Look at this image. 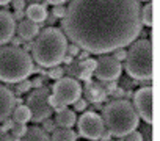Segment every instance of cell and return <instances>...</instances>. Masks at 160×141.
Returning <instances> with one entry per match:
<instances>
[{
	"mask_svg": "<svg viewBox=\"0 0 160 141\" xmlns=\"http://www.w3.org/2000/svg\"><path fill=\"white\" fill-rule=\"evenodd\" d=\"M11 44H13L14 47H21V46L24 44V41H22L21 38H14V36H13V38H11Z\"/></svg>",
	"mask_w": 160,
	"mask_h": 141,
	"instance_id": "cell-39",
	"label": "cell"
},
{
	"mask_svg": "<svg viewBox=\"0 0 160 141\" xmlns=\"http://www.w3.org/2000/svg\"><path fill=\"white\" fill-rule=\"evenodd\" d=\"M152 96H154V90L151 85L141 86L138 91L133 93V108L138 114V118H141L146 124H152L154 114H152Z\"/></svg>",
	"mask_w": 160,
	"mask_h": 141,
	"instance_id": "cell-10",
	"label": "cell"
},
{
	"mask_svg": "<svg viewBox=\"0 0 160 141\" xmlns=\"http://www.w3.org/2000/svg\"><path fill=\"white\" fill-rule=\"evenodd\" d=\"M11 119L14 122H21V124H27L28 121H32V113L28 110L27 105L24 104H19L13 108V113H11Z\"/></svg>",
	"mask_w": 160,
	"mask_h": 141,
	"instance_id": "cell-18",
	"label": "cell"
},
{
	"mask_svg": "<svg viewBox=\"0 0 160 141\" xmlns=\"http://www.w3.org/2000/svg\"><path fill=\"white\" fill-rule=\"evenodd\" d=\"M115 60H118L119 63L121 61H124L126 60V56H127V50H126V47H119V49H115L113 50V55H112Z\"/></svg>",
	"mask_w": 160,
	"mask_h": 141,
	"instance_id": "cell-27",
	"label": "cell"
},
{
	"mask_svg": "<svg viewBox=\"0 0 160 141\" xmlns=\"http://www.w3.org/2000/svg\"><path fill=\"white\" fill-rule=\"evenodd\" d=\"M78 67H80V69H83V70H90V72H94V67H96V60H93V58L82 60V61H78Z\"/></svg>",
	"mask_w": 160,
	"mask_h": 141,
	"instance_id": "cell-23",
	"label": "cell"
},
{
	"mask_svg": "<svg viewBox=\"0 0 160 141\" xmlns=\"http://www.w3.org/2000/svg\"><path fill=\"white\" fill-rule=\"evenodd\" d=\"M32 86H35V88L44 86V79H42V77H35V79L32 80Z\"/></svg>",
	"mask_w": 160,
	"mask_h": 141,
	"instance_id": "cell-35",
	"label": "cell"
},
{
	"mask_svg": "<svg viewBox=\"0 0 160 141\" xmlns=\"http://www.w3.org/2000/svg\"><path fill=\"white\" fill-rule=\"evenodd\" d=\"M14 11H22L25 8V0H11Z\"/></svg>",
	"mask_w": 160,
	"mask_h": 141,
	"instance_id": "cell-34",
	"label": "cell"
},
{
	"mask_svg": "<svg viewBox=\"0 0 160 141\" xmlns=\"http://www.w3.org/2000/svg\"><path fill=\"white\" fill-rule=\"evenodd\" d=\"M52 14H53L57 19H63L64 14H66V7H64V5H53Z\"/></svg>",
	"mask_w": 160,
	"mask_h": 141,
	"instance_id": "cell-28",
	"label": "cell"
},
{
	"mask_svg": "<svg viewBox=\"0 0 160 141\" xmlns=\"http://www.w3.org/2000/svg\"><path fill=\"white\" fill-rule=\"evenodd\" d=\"M14 107H16V96L8 86L0 83V122L11 116Z\"/></svg>",
	"mask_w": 160,
	"mask_h": 141,
	"instance_id": "cell-12",
	"label": "cell"
},
{
	"mask_svg": "<svg viewBox=\"0 0 160 141\" xmlns=\"http://www.w3.org/2000/svg\"><path fill=\"white\" fill-rule=\"evenodd\" d=\"M124 69L130 79L151 82L152 79V42L149 38H140L129 44Z\"/></svg>",
	"mask_w": 160,
	"mask_h": 141,
	"instance_id": "cell-5",
	"label": "cell"
},
{
	"mask_svg": "<svg viewBox=\"0 0 160 141\" xmlns=\"http://www.w3.org/2000/svg\"><path fill=\"white\" fill-rule=\"evenodd\" d=\"M13 125H14V121L11 118H7L5 121L0 122V130H2V132H8V130L13 129Z\"/></svg>",
	"mask_w": 160,
	"mask_h": 141,
	"instance_id": "cell-31",
	"label": "cell"
},
{
	"mask_svg": "<svg viewBox=\"0 0 160 141\" xmlns=\"http://www.w3.org/2000/svg\"><path fill=\"white\" fill-rule=\"evenodd\" d=\"M33 58L22 47L0 46V82L18 83L33 74Z\"/></svg>",
	"mask_w": 160,
	"mask_h": 141,
	"instance_id": "cell-4",
	"label": "cell"
},
{
	"mask_svg": "<svg viewBox=\"0 0 160 141\" xmlns=\"http://www.w3.org/2000/svg\"><path fill=\"white\" fill-rule=\"evenodd\" d=\"M47 5H42V3H30L28 7H25V16L28 21L35 22V24H42L46 22V17H47Z\"/></svg>",
	"mask_w": 160,
	"mask_h": 141,
	"instance_id": "cell-15",
	"label": "cell"
},
{
	"mask_svg": "<svg viewBox=\"0 0 160 141\" xmlns=\"http://www.w3.org/2000/svg\"><path fill=\"white\" fill-rule=\"evenodd\" d=\"M152 11H154V7H152L151 2H148V3L140 10V19H141V24H143V25H146V27H151V25H152V21H154Z\"/></svg>",
	"mask_w": 160,
	"mask_h": 141,
	"instance_id": "cell-20",
	"label": "cell"
},
{
	"mask_svg": "<svg viewBox=\"0 0 160 141\" xmlns=\"http://www.w3.org/2000/svg\"><path fill=\"white\" fill-rule=\"evenodd\" d=\"M16 33V21L13 14L7 10H0V46H5L11 41Z\"/></svg>",
	"mask_w": 160,
	"mask_h": 141,
	"instance_id": "cell-11",
	"label": "cell"
},
{
	"mask_svg": "<svg viewBox=\"0 0 160 141\" xmlns=\"http://www.w3.org/2000/svg\"><path fill=\"white\" fill-rule=\"evenodd\" d=\"M8 3H11V0H0V7H7Z\"/></svg>",
	"mask_w": 160,
	"mask_h": 141,
	"instance_id": "cell-43",
	"label": "cell"
},
{
	"mask_svg": "<svg viewBox=\"0 0 160 141\" xmlns=\"http://www.w3.org/2000/svg\"><path fill=\"white\" fill-rule=\"evenodd\" d=\"M102 121L105 125V130L118 138H124L130 132H133L138 124L140 118L127 99H115L108 102L102 108Z\"/></svg>",
	"mask_w": 160,
	"mask_h": 141,
	"instance_id": "cell-3",
	"label": "cell"
},
{
	"mask_svg": "<svg viewBox=\"0 0 160 141\" xmlns=\"http://www.w3.org/2000/svg\"><path fill=\"white\" fill-rule=\"evenodd\" d=\"M140 10L138 0H71L61 32L78 49L107 55L140 36Z\"/></svg>",
	"mask_w": 160,
	"mask_h": 141,
	"instance_id": "cell-1",
	"label": "cell"
},
{
	"mask_svg": "<svg viewBox=\"0 0 160 141\" xmlns=\"http://www.w3.org/2000/svg\"><path fill=\"white\" fill-rule=\"evenodd\" d=\"M49 96H50V90L47 86L35 88L32 93H28L25 105L28 107V110L32 113L33 122H42L44 119L52 116L53 110L49 104Z\"/></svg>",
	"mask_w": 160,
	"mask_h": 141,
	"instance_id": "cell-6",
	"label": "cell"
},
{
	"mask_svg": "<svg viewBox=\"0 0 160 141\" xmlns=\"http://www.w3.org/2000/svg\"><path fill=\"white\" fill-rule=\"evenodd\" d=\"M138 2H140V0H138ZM141 2H151V0H141Z\"/></svg>",
	"mask_w": 160,
	"mask_h": 141,
	"instance_id": "cell-45",
	"label": "cell"
},
{
	"mask_svg": "<svg viewBox=\"0 0 160 141\" xmlns=\"http://www.w3.org/2000/svg\"><path fill=\"white\" fill-rule=\"evenodd\" d=\"M74 61V56H71V55H64V58H63V63L68 66V64H71Z\"/></svg>",
	"mask_w": 160,
	"mask_h": 141,
	"instance_id": "cell-42",
	"label": "cell"
},
{
	"mask_svg": "<svg viewBox=\"0 0 160 141\" xmlns=\"http://www.w3.org/2000/svg\"><path fill=\"white\" fill-rule=\"evenodd\" d=\"M72 105H74V110H75V111H85V110H87V107H88V100L80 97V99H78V100H75Z\"/></svg>",
	"mask_w": 160,
	"mask_h": 141,
	"instance_id": "cell-29",
	"label": "cell"
},
{
	"mask_svg": "<svg viewBox=\"0 0 160 141\" xmlns=\"http://www.w3.org/2000/svg\"><path fill=\"white\" fill-rule=\"evenodd\" d=\"M94 141H113L112 138H108V139H104V138H98V139H94Z\"/></svg>",
	"mask_w": 160,
	"mask_h": 141,
	"instance_id": "cell-44",
	"label": "cell"
},
{
	"mask_svg": "<svg viewBox=\"0 0 160 141\" xmlns=\"http://www.w3.org/2000/svg\"><path fill=\"white\" fill-rule=\"evenodd\" d=\"M85 83H87V85H85V96H87V99H88L90 102H93V104H101V102H104V100L108 97V94L105 93V90H104V86H102L101 82L87 80Z\"/></svg>",
	"mask_w": 160,
	"mask_h": 141,
	"instance_id": "cell-13",
	"label": "cell"
},
{
	"mask_svg": "<svg viewBox=\"0 0 160 141\" xmlns=\"http://www.w3.org/2000/svg\"><path fill=\"white\" fill-rule=\"evenodd\" d=\"M141 141H152V127H151V124H146V127H144V130L141 132Z\"/></svg>",
	"mask_w": 160,
	"mask_h": 141,
	"instance_id": "cell-30",
	"label": "cell"
},
{
	"mask_svg": "<svg viewBox=\"0 0 160 141\" xmlns=\"http://www.w3.org/2000/svg\"><path fill=\"white\" fill-rule=\"evenodd\" d=\"M78 70H80V67H78V61H72L71 64H68V66H66L64 72H68V77L75 79V77L78 75Z\"/></svg>",
	"mask_w": 160,
	"mask_h": 141,
	"instance_id": "cell-24",
	"label": "cell"
},
{
	"mask_svg": "<svg viewBox=\"0 0 160 141\" xmlns=\"http://www.w3.org/2000/svg\"><path fill=\"white\" fill-rule=\"evenodd\" d=\"M27 124H21V122H14V125H13V129H11V136L16 139V141H19L24 135H25V132H27Z\"/></svg>",
	"mask_w": 160,
	"mask_h": 141,
	"instance_id": "cell-21",
	"label": "cell"
},
{
	"mask_svg": "<svg viewBox=\"0 0 160 141\" xmlns=\"http://www.w3.org/2000/svg\"><path fill=\"white\" fill-rule=\"evenodd\" d=\"M30 90H32V82L27 80V79H24V80L16 83V91L21 93V94L22 93H30Z\"/></svg>",
	"mask_w": 160,
	"mask_h": 141,
	"instance_id": "cell-25",
	"label": "cell"
},
{
	"mask_svg": "<svg viewBox=\"0 0 160 141\" xmlns=\"http://www.w3.org/2000/svg\"><path fill=\"white\" fill-rule=\"evenodd\" d=\"M68 39L61 28L47 27L32 42V58L42 67L58 66L66 55Z\"/></svg>",
	"mask_w": 160,
	"mask_h": 141,
	"instance_id": "cell-2",
	"label": "cell"
},
{
	"mask_svg": "<svg viewBox=\"0 0 160 141\" xmlns=\"http://www.w3.org/2000/svg\"><path fill=\"white\" fill-rule=\"evenodd\" d=\"M77 56H78V61H82V60H87V58H88V56H90V53H88V52H87V50H83V52H82V53H78V55H77Z\"/></svg>",
	"mask_w": 160,
	"mask_h": 141,
	"instance_id": "cell-41",
	"label": "cell"
},
{
	"mask_svg": "<svg viewBox=\"0 0 160 141\" xmlns=\"http://www.w3.org/2000/svg\"><path fill=\"white\" fill-rule=\"evenodd\" d=\"M39 24H35L28 19H24L18 25V35L22 41H33L39 33Z\"/></svg>",
	"mask_w": 160,
	"mask_h": 141,
	"instance_id": "cell-14",
	"label": "cell"
},
{
	"mask_svg": "<svg viewBox=\"0 0 160 141\" xmlns=\"http://www.w3.org/2000/svg\"><path fill=\"white\" fill-rule=\"evenodd\" d=\"M50 141H77V133L72 129H64V127H57L52 132Z\"/></svg>",
	"mask_w": 160,
	"mask_h": 141,
	"instance_id": "cell-19",
	"label": "cell"
},
{
	"mask_svg": "<svg viewBox=\"0 0 160 141\" xmlns=\"http://www.w3.org/2000/svg\"><path fill=\"white\" fill-rule=\"evenodd\" d=\"M24 17H25V13H24V10L22 11H14V14H13V19L14 21H24Z\"/></svg>",
	"mask_w": 160,
	"mask_h": 141,
	"instance_id": "cell-38",
	"label": "cell"
},
{
	"mask_svg": "<svg viewBox=\"0 0 160 141\" xmlns=\"http://www.w3.org/2000/svg\"><path fill=\"white\" fill-rule=\"evenodd\" d=\"M118 141H124V139H122V138H121V139H118Z\"/></svg>",
	"mask_w": 160,
	"mask_h": 141,
	"instance_id": "cell-46",
	"label": "cell"
},
{
	"mask_svg": "<svg viewBox=\"0 0 160 141\" xmlns=\"http://www.w3.org/2000/svg\"><path fill=\"white\" fill-rule=\"evenodd\" d=\"M77 121V116H75V111L74 110H61L57 113V118H55V124L57 127H64V129H72V125L75 124Z\"/></svg>",
	"mask_w": 160,
	"mask_h": 141,
	"instance_id": "cell-16",
	"label": "cell"
},
{
	"mask_svg": "<svg viewBox=\"0 0 160 141\" xmlns=\"http://www.w3.org/2000/svg\"><path fill=\"white\" fill-rule=\"evenodd\" d=\"M82 85L78 83L77 79L72 77H61L60 80H55L53 86H52V97L55 100H58L63 105H72L75 100H78L82 97Z\"/></svg>",
	"mask_w": 160,
	"mask_h": 141,
	"instance_id": "cell-7",
	"label": "cell"
},
{
	"mask_svg": "<svg viewBox=\"0 0 160 141\" xmlns=\"http://www.w3.org/2000/svg\"><path fill=\"white\" fill-rule=\"evenodd\" d=\"M75 124H77V129H78L77 135L83 136L87 139H91V141L101 138L102 132L105 130V125H104L101 114H98L94 111H85L75 121Z\"/></svg>",
	"mask_w": 160,
	"mask_h": 141,
	"instance_id": "cell-8",
	"label": "cell"
},
{
	"mask_svg": "<svg viewBox=\"0 0 160 141\" xmlns=\"http://www.w3.org/2000/svg\"><path fill=\"white\" fill-rule=\"evenodd\" d=\"M66 52H68V55H71V56H74V58H75V56L80 53V49H78V46H75V44H72V42H71V44H68V46H66Z\"/></svg>",
	"mask_w": 160,
	"mask_h": 141,
	"instance_id": "cell-33",
	"label": "cell"
},
{
	"mask_svg": "<svg viewBox=\"0 0 160 141\" xmlns=\"http://www.w3.org/2000/svg\"><path fill=\"white\" fill-rule=\"evenodd\" d=\"M122 139H124V141H141L143 138H141V132L133 130V132H130L129 135H126Z\"/></svg>",
	"mask_w": 160,
	"mask_h": 141,
	"instance_id": "cell-32",
	"label": "cell"
},
{
	"mask_svg": "<svg viewBox=\"0 0 160 141\" xmlns=\"http://www.w3.org/2000/svg\"><path fill=\"white\" fill-rule=\"evenodd\" d=\"M47 3H50V5H63L64 2H68V0H46Z\"/></svg>",
	"mask_w": 160,
	"mask_h": 141,
	"instance_id": "cell-40",
	"label": "cell"
},
{
	"mask_svg": "<svg viewBox=\"0 0 160 141\" xmlns=\"http://www.w3.org/2000/svg\"><path fill=\"white\" fill-rule=\"evenodd\" d=\"M0 141H16L10 133H7V132H2L0 130Z\"/></svg>",
	"mask_w": 160,
	"mask_h": 141,
	"instance_id": "cell-36",
	"label": "cell"
},
{
	"mask_svg": "<svg viewBox=\"0 0 160 141\" xmlns=\"http://www.w3.org/2000/svg\"><path fill=\"white\" fill-rule=\"evenodd\" d=\"M46 133H52L55 129H57V124H55V121L53 119H50V118H47V119H44L42 121V127H41Z\"/></svg>",
	"mask_w": 160,
	"mask_h": 141,
	"instance_id": "cell-26",
	"label": "cell"
},
{
	"mask_svg": "<svg viewBox=\"0 0 160 141\" xmlns=\"http://www.w3.org/2000/svg\"><path fill=\"white\" fill-rule=\"evenodd\" d=\"M110 96H113L115 99H122V97H124V90H122V88H116Z\"/></svg>",
	"mask_w": 160,
	"mask_h": 141,
	"instance_id": "cell-37",
	"label": "cell"
},
{
	"mask_svg": "<svg viewBox=\"0 0 160 141\" xmlns=\"http://www.w3.org/2000/svg\"><path fill=\"white\" fill-rule=\"evenodd\" d=\"M19 141H50V136H49V133H46L41 127L33 125V127L27 129L25 135H24Z\"/></svg>",
	"mask_w": 160,
	"mask_h": 141,
	"instance_id": "cell-17",
	"label": "cell"
},
{
	"mask_svg": "<svg viewBox=\"0 0 160 141\" xmlns=\"http://www.w3.org/2000/svg\"><path fill=\"white\" fill-rule=\"evenodd\" d=\"M122 66L118 60H115L110 55H101L96 61V67L93 75L99 82H115L121 77Z\"/></svg>",
	"mask_w": 160,
	"mask_h": 141,
	"instance_id": "cell-9",
	"label": "cell"
},
{
	"mask_svg": "<svg viewBox=\"0 0 160 141\" xmlns=\"http://www.w3.org/2000/svg\"><path fill=\"white\" fill-rule=\"evenodd\" d=\"M47 77L52 79V80H60L61 77H64V69L61 66H53L47 72Z\"/></svg>",
	"mask_w": 160,
	"mask_h": 141,
	"instance_id": "cell-22",
	"label": "cell"
}]
</instances>
